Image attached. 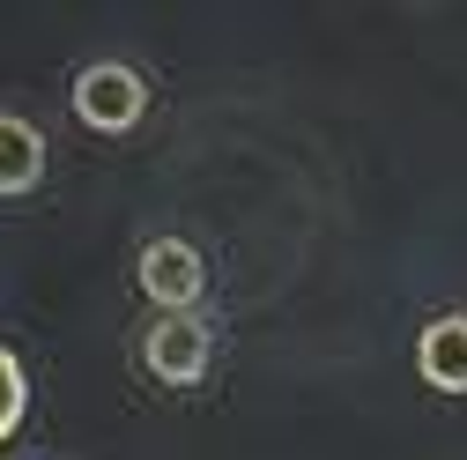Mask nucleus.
I'll return each instance as SVG.
<instances>
[{
  "instance_id": "f257e3e1",
  "label": "nucleus",
  "mask_w": 467,
  "mask_h": 460,
  "mask_svg": "<svg viewBox=\"0 0 467 460\" xmlns=\"http://www.w3.org/2000/svg\"><path fill=\"white\" fill-rule=\"evenodd\" d=\"M141 111H149L141 68H127V60H89V68L75 75V120H82L89 134H134Z\"/></svg>"
},
{
  "instance_id": "f03ea898",
  "label": "nucleus",
  "mask_w": 467,
  "mask_h": 460,
  "mask_svg": "<svg viewBox=\"0 0 467 460\" xmlns=\"http://www.w3.org/2000/svg\"><path fill=\"white\" fill-rule=\"evenodd\" d=\"M134 282L141 298L163 305V312H201V290H208V260L186 246V238H149L141 260H134Z\"/></svg>"
},
{
  "instance_id": "7ed1b4c3",
  "label": "nucleus",
  "mask_w": 467,
  "mask_h": 460,
  "mask_svg": "<svg viewBox=\"0 0 467 460\" xmlns=\"http://www.w3.org/2000/svg\"><path fill=\"white\" fill-rule=\"evenodd\" d=\"M208 357H215V334L201 327V312H163L149 327V341H141V364L163 386H201L208 379Z\"/></svg>"
},
{
  "instance_id": "20e7f679",
  "label": "nucleus",
  "mask_w": 467,
  "mask_h": 460,
  "mask_svg": "<svg viewBox=\"0 0 467 460\" xmlns=\"http://www.w3.org/2000/svg\"><path fill=\"white\" fill-rule=\"evenodd\" d=\"M416 371L438 393H467V312H438L416 334Z\"/></svg>"
},
{
  "instance_id": "39448f33",
  "label": "nucleus",
  "mask_w": 467,
  "mask_h": 460,
  "mask_svg": "<svg viewBox=\"0 0 467 460\" xmlns=\"http://www.w3.org/2000/svg\"><path fill=\"white\" fill-rule=\"evenodd\" d=\"M45 179V134L30 120H16V111H0V193H30Z\"/></svg>"
},
{
  "instance_id": "423d86ee",
  "label": "nucleus",
  "mask_w": 467,
  "mask_h": 460,
  "mask_svg": "<svg viewBox=\"0 0 467 460\" xmlns=\"http://www.w3.org/2000/svg\"><path fill=\"white\" fill-rule=\"evenodd\" d=\"M23 409H30V379H23V364H16V350H0V445L16 438V423H23Z\"/></svg>"
}]
</instances>
